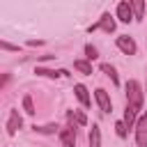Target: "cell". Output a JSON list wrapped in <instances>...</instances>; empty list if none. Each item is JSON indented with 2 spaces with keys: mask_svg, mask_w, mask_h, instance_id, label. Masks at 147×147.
<instances>
[{
  "mask_svg": "<svg viewBox=\"0 0 147 147\" xmlns=\"http://www.w3.org/2000/svg\"><path fill=\"white\" fill-rule=\"evenodd\" d=\"M117 18H119L122 23L133 21V9H131V2H119V5H117Z\"/></svg>",
  "mask_w": 147,
  "mask_h": 147,
  "instance_id": "cell-6",
  "label": "cell"
},
{
  "mask_svg": "<svg viewBox=\"0 0 147 147\" xmlns=\"http://www.w3.org/2000/svg\"><path fill=\"white\" fill-rule=\"evenodd\" d=\"M60 142L62 147H76V133H74V126H67L60 131Z\"/></svg>",
  "mask_w": 147,
  "mask_h": 147,
  "instance_id": "cell-7",
  "label": "cell"
},
{
  "mask_svg": "<svg viewBox=\"0 0 147 147\" xmlns=\"http://www.w3.org/2000/svg\"><path fill=\"white\" fill-rule=\"evenodd\" d=\"M117 48H119L122 53H126V55H133V53L138 51L136 41H133L129 34H119V37H117Z\"/></svg>",
  "mask_w": 147,
  "mask_h": 147,
  "instance_id": "cell-4",
  "label": "cell"
},
{
  "mask_svg": "<svg viewBox=\"0 0 147 147\" xmlns=\"http://www.w3.org/2000/svg\"><path fill=\"white\" fill-rule=\"evenodd\" d=\"M136 142H138V147H147V110L136 122Z\"/></svg>",
  "mask_w": 147,
  "mask_h": 147,
  "instance_id": "cell-2",
  "label": "cell"
},
{
  "mask_svg": "<svg viewBox=\"0 0 147 147\" xmlns=\"http://www.w3.org/2000/svg\"><path fill=\"white\" fill-rule=\"evenodd\" d=\"M21 124H23V122H21L18 110H11V113H9V119H7V133H9V136H14V133L21 129Z\"/></svg>",
  "mask_w": 147,
  "mask_h": 147,
  "instance_id": "cell-8",
  "label": "cell"
},
{
  "mask_svg": "<svg viewBox=\"0 0 147 147\" xmlns=\"http://www.w3.org/2000/svg\"><path fill=\"white\" fill-rule=\"evenodd\" d=\"M87 30H90V32H94V30L115 32V21H113V16H110V14H103V16H101V21H99V23H94V25H90Z\"/></svg>",
  "mask_w": 147,
  "mask_h": 147,
  "instance_id": "cell-3",
  "label": "cell"
},
{
  "mask_svg": "<svg viewBox=\"0 0 147 147\" xmlns=\"http://www.w3.org/2000/svg\"><path fill=\"white\" fill-rule=\"evenodd\" d=\"M74 92H76V99H78V101H80L85 108L92 103V101H90V94H87V87H85V85H74Z\"/></svg>",
  "mask_w": 147,
  "mask_h": 147,
  "instance_id": "cell-9",
  "label": "cell"
},
{
  "mask_svg": "<svg viewBox=\"0 0 147 147\" xmlns=\"http://www.w3.org/2000/svg\"><path fill=\"white\" fill-rule=\"evenodd\" d=\"M115 129H117V136H119V138H124V136H126V124H124V122H117V124H115Z\"/></svg>",
  "mask_w": 147,
  "mask_h": 147,
  "instance_id": "cell-20",
  "label": "cell"
},
{
  "mask_svg": "<svg viewBox=\"0 0 147 147\" xmlns=\"http://www.w3.org/2000/svg\"><path fill=\"white\" fill-rule=\"evenodd\" d=\"M124 92H126V106H131V108H136L140 113L142 110V101H145V92H142L140 83L138 80H126Z\"/></svg>",
  "mask_w": 147,
  "mask_h": 147,
  "instance_id": "cell-1",
  "label": "cell"
},
{
  "mask_svg": "<svg viewBox=\"0 0 147 147\" xmlns=\"http://www.w3.org/2000/svg\"><path fill=\"white\" fill-rule=\"evenodd\" d=\"M131 9H133V18L136 21H142V16H145V2L142 0H133L131 2Z\"/></svg>",
  "mask_w": 147,
  "mask_h": 147,
  "instance_id": "cell-13",
  "label": "cell"
},
{
  "mask_svg": "<svg viewBox=\"0 0 147 147\" xmlns=\"http://www.w3.org/2000/svg\"><path fill=\"white\" fill-rule=\"evenodd\" d=\"M87 140H90V147H101V131H99V126H96V124H92Z\"/></svg>",
  "mask_w": 147,
  "mask_h": 147,
  "instance_id": "cell-11",
  "label": "cell"
},
{
  "mask_svg": "<svg viewBox=\"0 0 147 147\" xmlns=\"http://www.w3.org/2000/svg\"><path fill=\"white\" fill-rule=\"evenodd\" d=\"M23 108H25L28 115H34V103H32V96H30V94L23 96Z\"/></svg>",
  "mask_w": 147,
  "mask_h": 147,
  "instance_id": "cell-17",
  "label": "cell"
},
{
  "mask_svg": "<svg viewBox=\"0 0 147 147\" xmlns=\"http://www.w3.org/2000/svg\"><path fill=\"white\" fill-rule=\"evenodd\" d=\"M136 117H138V110L131 108V106H126V108H124V119H122V122L126 124V129H131V126L136 124Z\"/></svg>",
  "mask_w": 147,
  "mask_h": 147,
  "instance_id": "cell-10",
  "label": "cell"
},
{
  "mask_svg": "<svg viewBox=\"0 0 147 147\" xmlns=\"http://www.w3.org/2000/svg\"><path fill=\"white\" fill-rule=\"evenodd\" d=\"M85 55H87V60H94V57H96V48H94L92 44H87V46H85Z\"/></svg>",
  "mask_w": 147,
  "mask_h": 147,
  "instance_id": "cell-19",
  "label": "cell"
},
{
  "mask_svg": "<svg viewBox=\"0 0 147 147\" xmlns=\"http://www.w3.org/2000/svg\"><path fill=\"white\" fill-rule=\"evenodd\" d=\"M94 96H96V103H99V108H101V113H110L113 110V103H110V96H108V92L106 90H96L94 92Z\"/></svg>",
  "mask_w": 147,
  "mask_h": 147,
  "instance_id": "cell-5",
  "label": "cell"
},
{
  "mask_svg": "<svg viewBox=\"0 0 147 147\" xmlns=\"http://www.w3.org/2000/svg\"><path fill=\"white\" fill-rule=\"evenodd\" d=\"M74 69H76V71H80V74H85V76H90V74H92V64H90L87 60H76V62H74Z\"/></svg>",
  "mask_w": 147,
  "mask_h": 147,
  "instance_id": "cell-15",
  "label": "cell"
},
{
  "mask_svg": "<svg viewBox=\"0 0 147 147\" xmlns=\"http://www.w3.org/2000/svg\"><path fill=\"white\" fill-rule=\"evenodd\" d=\"M37 76H46V78H60V76H67V71L64 69H60V71H53V69H41V67H37V71H34Z\"/></svg>",
  "mask_w": 147,
  "mask_h": 147,
  "instance_id": "cell-14",
  "label": "cell"
},
{
  "mask_svg": "<svg viewBox=\"0 0 147 147\" xmlns=\"http://www.w3.org/2000/svg\"><path fill=\"white\" fill-rule=\"evenodd\" d=\"M0 48H5V51H18V46H11L7 41H0Z\"/></svg>",
  "mask_w": 147,
  "mask_h": 147,
  "instance_id": "cell-21",
  "label": "cell"
},
{
  "mask_svg": "<svg viewBox=\"0 0 147 147\" xmlns=\"http://www.w3.org/2000/svg\"><path fill=\"white\" fill-rule=\"evenodd\" d=\"M101 71H103V74H108V76H110V80H113L115 85L119 83V78H117V71H115V67H113V64L103 62V64H101Z\"/></svg>",
  "mask_w": 147,
  "mask_h": 147,
  "instance_id": "cell-16",
  "label": "cell"
},
{
  "mask_svg": "<svg viewBox=\"0 0 147 147\" xmlns=\"http://www.w3.org/2000/svg\"><path fill=\"white\" fill-rule=\"evenodd\" d=\"M67 117H69L71 124H78V126H85V124H87V117H85L83 113H78V110H69Z\"/></svg>",
  "mask_w": 147,
  "mask_h": 147,
  "instance_id": "cell-12",
  "label": "cell"
},
{
  "mask_svg": "<svg viewBox=\"0 0 147 147\" xmlns=\"http://www.w3.org/2000/svg\"><path fill=\"white\" fill-rule=\"evenodd\" d=\"M32 129H34L37 133H55V131H57V126H55V124H44V126H37V124H34Z\"/></svg>",
  "mask_w": 147,
  "mask_h": 147,
  "instance_id": "cell-18",
  "label": "cell"
}]
</instances>
